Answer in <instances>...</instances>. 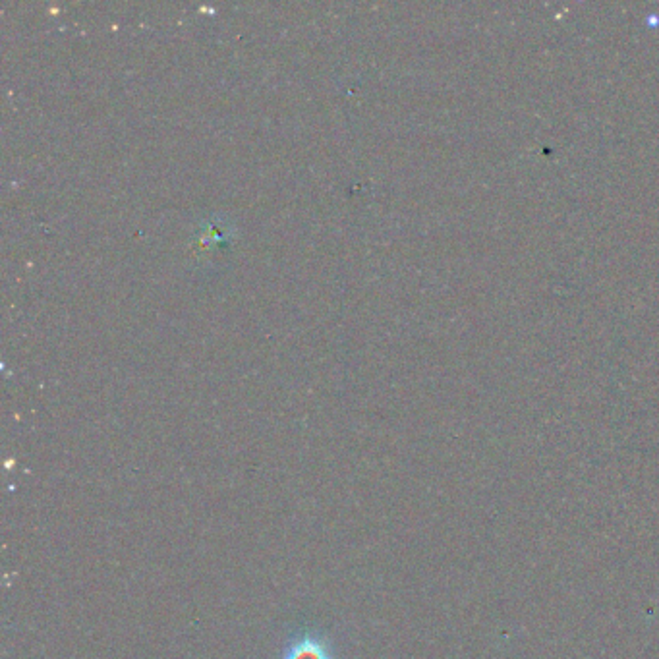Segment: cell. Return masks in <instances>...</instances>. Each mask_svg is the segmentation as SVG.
Returning <instances> with one entry per match:
<instances>
[{"instance_id":"obj_1","label":"cell","mask_w":659,"mask_h":659,"mask_svg":"<svg viewBox=\"0 0 659 659\" xmlns=\"http://www.w3.org/2000/svg\"><path fill=\"white\" fill-rule=\"evenodd\" d=\"M281 659H337L331 642L319 632H302L290 638Z\"/></svg>"}]
</instances>
